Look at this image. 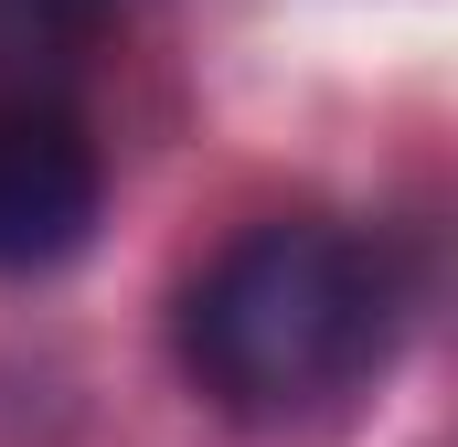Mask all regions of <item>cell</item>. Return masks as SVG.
Segmentation results:
<instances>
[{
	"mask_svg": "<svg viewBox=\"0 0 458 447\" xmlns=\"http://www.w3.org/2000/svg\"><path fill=\"white\" fill-rule=\"evenodd\" d=\"M394 320H405V277L373 234L277 214L245 224L182 288V373L245 426H299L384 373Z\"/></svg>",
	"mask_w": 458,
	"mask_h": 447,
	"instance_id": "obj_1",
	"label": "cell"
},
{
	"mask_svg": "<svg viewBox=\"0 0 458 447\" xmlns=\"http://www.w3.org/2000/svg\"><path fill=\"white\" fill-rule=\"evenodd\" d=\"M107 214V160L64 97H0V277L64 266Z\"/></svg>",
	"mask_w": 458,
	"mask_h": 447,
	"instance_id": "obj_2",
	"label": "cell"
},
{
	"mask_svg": "<svg viewBox=\"0 0 458 447\" xmlns=\"http://www.w3.org/2000/svg\"><path fill=\"white\" fill-rule=\"evenodd\" d=\"M107 0H0V97H54L97 43Z\"/></svg>",
	"mask_w": 458,
	"mask_h": 447,
	"instance_id": "obj_3",
	"label": "cell"
}]
</instances>
